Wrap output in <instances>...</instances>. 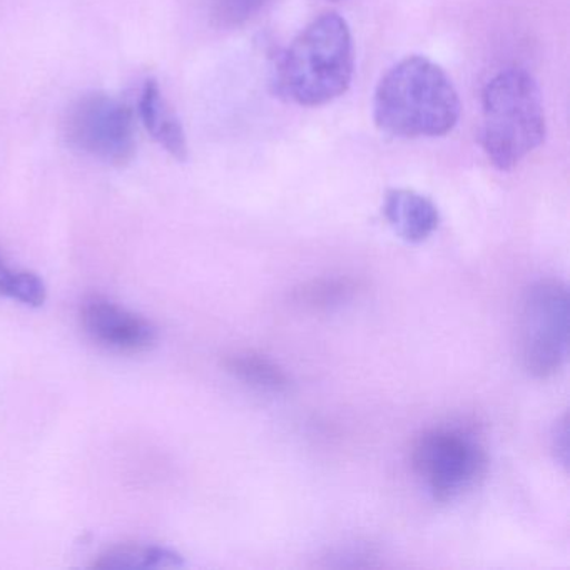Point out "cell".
<instances>
[{
  "instance_id": "cell-1",
  "label": "cell",
  "mask_w": 570,
  "mask_h": 570,
  "mask_svg": "<svg viewBox=\"0 0 570 570\" xmlns=\"http://www.w3.org/2000/svg\"><path fill=\"white\" fill-rule=\"evenodd\" d=\"M459 92L440 66L410 56L380 79L373 98L376 128L393 138H440L460 119Z\"/></svg>"
},
{
  "instance_id": "cell-2",
  "label": "cell",
  "mask_w": 570,
  "mask_h": 570,
  "mask_svg": "<svg viewBox=\"0 0 570 570\" xmlns=\"http://www.w3.org/2000/svg\"><path fill=\"white\" fill-rule=\"evenodd\" d=\"M355 72L348 22L325 14L309 22L279 59L276 86L283 98L303 108H320L342 98Z\"/></svg>"
},
{
  "instance_id": "cell-3",
  "label": "cell",
  "mask_w": 570,
  "mask_h": 570,
  "mask_svg": "<svg viewBox=\"0 0 570 570\" xmlns=\"http://www.w3.org/2000/svg\"><path fill=\"white\" fill-rule=\"evenodd\" d=\"M547 135L546 111L535 79L512 68L490 79L482 95L480 145L499 171H512Z\"/></svg>"
},
{
  "instance_id": "cell-4",
  "label": "cell",
  "mask_w": 570,
  "mask_h": 570,
  "mask_svg": "<svg viewBox=\"0 0 570 570\" xmlns=\"http://www.w3.org/2000/svg\"><path fill=\"white\" fill-rule=\"evenodd\" d=\"M520 346L537 379L556 375L569 355V292L559 279H540L523 296Z\"/></svg>"
},
{
  "instance_id": "cell-5",
  "label": "cell",
  "mask_w": 570,
  "mask_h": 570,
  "mask_svg": "<svg viewBox=\"0 0 570 570\" xmlns=\"http://www.w3.org/2000/svg\"><path fill=\"white\" fill-rule=\"evenodd\" d=\"M65 126L69 145L99 161L122 168L135 158V118L131 109L115 96H81L69 109Z\"/></svg>"
},
{
  "instance_id": "cell-6",
  "label": "cell",
  "mask_w": 570,
  "mask_h": 570,
  "mask_svg": "<svg viewBox=\"0 0 570 570\" xmlns=\"http://www.w3.org/2000/svg\"><path fill=\"white\" fill-rule=\"evenodd\" d=\"M412 462L439 502H449L469 490L487 469L482 446L459 430L422 433L413 445Z\"/></svg>"
},
{
  "instance_id": "cell-7",
  "label": "cell",
  "mask_w": 570,
  "mask_h": 570,
  "mask_svg": "<svg viewBox=\"0 0 570 570\" xmlns=\"http://www.w3.org/2000/svg\"><path fill=\"white\" fill-rule=\"evenodd\" d=\"M79 318L86 335L112 352L141 353L156 342V328L148 320L101 295L82 302Z\"/></svg>"
},
{
  "instance_id": "cell-8",
  "label": "cell",
  "mask_w": 570,
  "mask_h": 570,
  "mask_svg": "<svg viewBox=\"0 0 570 570\" xmlns=\"http://www.w3.org/2000/svg\"><path fill=\"white\" fill-rule=\"evenodd\" d=\"M393 232L409 243H422L439 228L440 215L432 199L413 189H392L383 205Z\"/></svg>"
},
{
  "instance_id": "cell-9",
  "label": "cell",
  "mask_w": 570,
  "mask_h": 570,
  "mask_svg": "<svg viewBox=\"0 0 570 570\" xmlns=\"http://www.w3.org/2000/svg\"><path fill=\"white\" fill-rule=\"evenodd\" d=\"M183 557L161 546H119L95 560V569H171L181 567Z\"/></svg>"
},
{
  "instance_id": "cell-10",
  "label": "cell",
  "mask_w": 570,
  "mask_h": 570,
  "mask_svg": "<svg viewBox=\"0 0 570 570\" xmlns=\"http://www.w3.org/2000/svg\"><path fill=\"white\" fill-rule=\"evenodd\" d=\"M226 372L235 376L239 382L253 386V389L265 390V392H285L289 386V379L282 366L276 365L272 360L256 353H235L226 356Z\"/></svg>"
},
{
  "instance_id": "cell-11",
  "label": "cell",
  "mask_w": 570,
  "mask_h": 570,
  "mask_svg": "<svg viewBox=\"0 0 570 570\" xmlns=\"http://www.w3.org/2000/svg\"><path fill=\"white\" fill-rule=\"evenodd\" d=\"M360 292V283L348 276L320 278L293 289L292 302L308 312L340 308Z\"/></svg>"
},
{
  "instance_id": "cell-12",
  "label": "cell",
  "mask_w": 570,
  "mask_h": 570,
  "mask_svg": "<svg viewBox=\"0 0 570 570\" xmlns=\"http://www.w3.org/2000/svg\"><path fill=\"white\" fill-rule=\"evenodd\" d=\"M0 298H11L38 308L45 305L46 285L36 273L9 268L0 255Z\"/></svg>"
},
{
  "instance_id": "cell-13",
  "label": "cell",
  "mask_w": 570,
  "mask_h": 570,
  "mask_svg": "<svg viewBox=\"0 0 570 570\" xmlns=\"http://www.w3.org/2000/svg\"><path fill=\"white\" fill-rule=\"evenodd\" d=\"M268 0H209V19L219 29H236L252 21Z\"/></svg>"
},
{
  "instance_id": "cell-14",
  "label": "cell",
  "mask_w": 570,
  "mask_h": 570,
  "mask_svg": "<svg viewBox=\"0 0 570 570\" xmlns=\"http://www.w3.org/2000/svg\"><path fill=\"white\" fill-rule=\"evenodd\" d=\"M151 136L173 158L178 159V161L188 159V142H186L185 129H183L179 119L175 118L171 112L168 111L163 116Z\"/></svg>"
},
{
  "instance_id": "cell-15",
  "label": "cell",
  "mask_w": 570,
  "mask_h": 570,
  "mask_svg": "<svg viewBox=\"0 0 570 570\" xmlns=\"http://www.w3.org/2000/svg\"><path fill=\"white\" fill-rule=\"evenodd\" d=\"M553 450L557 453V460L567 465V455H569V425H567V415L556 425V432L552 436Z\"/></svg>"
},
{
  "instance_id": "cell-16",
  "label": "cell",
  "mask_w": 570,
  "mask_h": 570,
  "mask_svg": "<svg viewBox=\"0 0 570 570\" xmlns=\"http://www.w3.org/2000/svg\"><path fill=\"white\" fill-rule=\"evenodd\" d=\"M330 2H342V0H330Z\"/></svg>"
}]
</instances>
